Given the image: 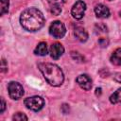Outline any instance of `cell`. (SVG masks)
Segmentation results:
<instances>
[{"instance_id":"cell-1","label":"cell","mask_w":121,"mask_h":121,"mask_svg":"<svg viewBox=\"0 0 121 121\" xmlns=\"http://www.w3.org/2000/svg\"><path fill=\"white\" fill-rule=\"evenodd\" d=\"M20 23L21 26L27 31H38L44 25V16L38 9L28 8L21 13Z\"/></svg>"},{"instance_id":"cell-2","label":"cell","mask_w":121,"mask_h":121,"mask_svg":"<svg viewBox=\"0 0 121 121\" xmlns=\"http://www.w3.org/2000/svg\"><path fill=\"white\" fill-rule=\"evenodd\" d=\"M38 67L48 84L51 86H60L62 84L64 76L62 70L58 65L49 62H42L38 64Z\"/></svg>"},{"instance_id":"cell-3","label":"cell","mask_w":121,"mask_h":121,"mask_svg":"<svg viewBox=\"0 0 121 121\" xmlns=\"http://www.w3.org/2000/svg\"><path fill=\"white\" fill-rule=\"evenodd\" d=\"M25 105L27 109L34 111V112H38L40 111L43 105H44V100L43 97L39 96V95H34V96H30L25 99Z\"/></svg>"},{"instance_id":"cell-4","label":"cell","mask_w":121,"mask_h":121,"mask_svg":"<svg viewBox=\"0 0 121 121\" xmlns=\"http://www.w3.org/2000/svg\"><path fill=\"white\" fill-rule=\"evenodd\" d=\"M8 91H9V95L10 96V98L12 99H20L23 95H24V88L23 86L16 82V81H11L9 83L8 85Z\"/></svg>"},{"instance_id":"cell-5","label":"cell","mask_w":121,"mask_h":121,"mask_svg":"<svg viewBox=\"0 0 121 121\" xmlns=\"http://www.w3.org/2000/svg\"><path fill=\"white\" fill-rule=\"evenodd\" d=\"M65 26L60 21H55L49 26V33L54 38H62L65 35Z\"/></svg>"},{"instance_id":"cell-6","label":"cell","mask_w":121,"mask_h":121,"mask_svg":"<svg viewBox=\"0 0 121 121\" xmlns=\"http://www.w3.org/2000/svg\"><path fill=\"white\" fill-rule=\"evenodd\" d=\"M85 10H86V4L83 1L79 0V1H77L73 5L72 9H71V14L75 19L80 20L83 17Z\"/></svg>"},{"instance_id":"cell-7","label":"cell","mask_w":121,"mask_h":121,"mask_svg":"<svg viewBox=\"0 0 121 121\" xmlns=\"http://www.w3.org/2000/svg\"><path fill=\"white\" fill-rule=\"evenodd\" d=\"M76 81L79 85V87L85 91H89L92 88V79L87 75H79L77 78Z\"/></svg>"},{"instance_id":"cell-8","label":"cell","mask_w":121,"mask_h":121,"mask_svg":"<svg viewBox=\"0 0 121 121\" xmlns=\"http://www.w3.org/2000/svg\"><path fill=\"white\" fill-rule=\"evenodd\" d=\"M64 52V47L60 43H52L50 48H49V53L51 58H53L54 60H58Z\"/></svg>"},{"instance_id":"cell-9","label":"cell","mask_w":121,"mask_h":121,"mask_svg":"<svg viewBox=\"0 0 121 121\" xmlns=\"http://www.w3.org/2000/svg\"><path fill=\"white\" fill-rule=\"evenodd\" d=\"M49 4L50 12L54 15H59L61 12V5L64 2L63 0H47Z\"/></svg>"},{"instance_id":"cell-10","label":"cell","mask_w":121,"mask_h":121,"mask_svg":"<svg viewBox=\"0 0 121 121\" xmlns=\"http://www.w3.org/2000/svg\"><path fill=\"white\" fill-rule=\"evenodd\" d=\"M95 13L98 18H107L110 15V10L105 5L98 4L95 7Z\"/></svg>"},{"instance_id":"cell-11","label":"cell","mask_w":121,"mask_h":121,"mask_svg":"<svg viewBox=\"0 0 121 121\" xmlns=\"http://www.w3.org/2000/svg\"><path fill=\"white\" fill-rule=\"evenodd\" d=\"M74 35L75 37L79 41V42H86L87 39H88V33L87 31L81 27V26H77L75 29H74Z\"/></svg>"},{"instance_id":"cell-12","label":"cell","mask_w":121,"mask_h":121,"mask_svg":"<svg viewBox=\"0 0 121 121\" xmlns=\"http://www.w3.org/2000/svg\"><path fill=\"white\" fill-rule=\"evenodd\" d=\"M111 61L115 65H121V48H117L113 51L111 56Z\"/></svg>"},{"instance_id":"cell-13","label":"cell","mask_w":121,"mask_h":121,"mask_svg":"<svg viewBox=\"0 0 121 121\" xmlns=\"http://www.w3.org/2000/svg\"><path fill=\"white\" fill-rule=\"evenodd\" d=\"M34 53L36 55H39V56H45L47 54V45H46V43L44 42L40 43L36 46V48L34 50Z\"/></svg>"},{"instance_id":"cell-14","label":"cell","mask_w":121,"mask_h":121,"mask_svg":"<svg viewBox=\"0 0 121 121\" xmlns=\"http://www.w3.org/2000/svg\"><path fill=\"white\" fill-rule=\"evenodd\" d=\"M110 101L112 104L116 103H121V88L117 89L111 96H110Z\"/></svg>"},{"instance_id":"cell-15","label":"cell","mask_w":121,"mask_h":121,"mask_svg":"<svg viewBox=\"0 0 121 121\" xmlns=\"http://www.w3.org/2000/svg\"><path fill=\"white\" fill-rule=\"evenodd\" d=\"M9 6V0H1V15L8 12Z\"/></svg>"},{"instance_id":"cell-16","label":"cell","mask_w":121,"mask_h":121,"mask_svg":"<svg viewBox=\"0 0 121 121\" xmlns=\"http://www.w3.org/2000/svg\"><path fill=\"white\" fill-rule=\"evenodd\" d=\"M12 119L15 120V121H23V120L26 121V120H27V117H26V115L25 113H23V112H16V113L12 116Z\"/></svg>"},{"instance_id":"cell-17","label":"cell","mask_w":121,"mask_h":121,"mask_svg":"<svg viewBox=\"0 0 121 121\" xmlns=\"http://www.w3.org/2000/svg\"><path fill=\"white\" fill-rule=\"evenodd\" d=\"M71 56L74 60H76L77 61H84V58L83 56H81L79 53L78 52H71Z\"/></svg>"},{"instance_id":"cell-18","label":"cell","mask_w":121,"mask_h":121,"mask_svg":"<svg viewBox=\"0 0 121 121\" xmlns=\"http://www.w3.org/2000/svg\"><path fill=\"white\" fill-rule=\"evenodd\" d=\"M98 43L100 44L101 47H106L108 45V43H109V41L107 39H105V38H101V39L98 40Z\"/></svg>"},{"instance_id":"cell-19","label":"cell","mask_w":121,"mask_h":121,"mask_svg":"<svg viewBox=\"0 0 121 121\" xmlns=\"http://www.w3.org/2000/svg\"><path fill=\"white\" fill-rule=\"evenodd\" d=\"M113 79L119 83H121V73H115L113 75Z\"/></svg>"},{"instance_id":"cell-20","label":"cell","mask_w":121,"mask_h":121,"mask_svg":"<svg viewBox=\"0 0 121 121\" xmlns=\"http://www.w3.org/2000/svg\"><path fill=\"white\" fill-rule=\"evenodd\" d=\"M5 108H6V102H5L4 98H1V111H0V112H1V113H3V112H4Z\"/></svg>"},{"instance_id":"cell-21","label":"cell","mask_w":121,"mask_h":121,"mask_svg":"<svg viewBox=\"0 0 121 121\" xmlns=\"http://www.w3.org/2000/svg\"><path fill=\"white\" fill-rule=\"evenodd\" d=\"M7 68H8V66L6 65V60H4V59H2V72H6L7 71Z\"/></svg>"},{"instance_id":"cell-22","label":"cell","mask_w":121,"mask_h":121,"mask_svg":"<svg viewBox=\"0 0 121 121\" xmlns=\"http://www.w3.org/2000/svg\"><path fill=\"white\" fill-rule=\"evenodd\" d=\"M96 92H95V95H100L101 94V88H97L96 90H95Z\"/></svg>"},{"instance_id":"cell-23","label":"cell","mask_w":121,"mask_h":121,"mask_svg":"<svg viewBox=\"0 0 121 121\" xmlns=\"http://www.w3.org/2000/svg\"><path fill=\"white\" fill-rule=\"evenodd\" d=\"M63 1H65V0H63Z\"/></svg>"},{"instance_id":"cell-24","label":"cell","mask_w":121,"mask_h":121,"mask_svg":"<svg viewBox=\"0 0 121 121\" xmlns=\"http://www.w3.org/2000/svg\"><path fill=\"white\" fill-rule=\"evenodd\" d=\"M110 1H111V0H110Z\"/></svg>"}]
</instances>
